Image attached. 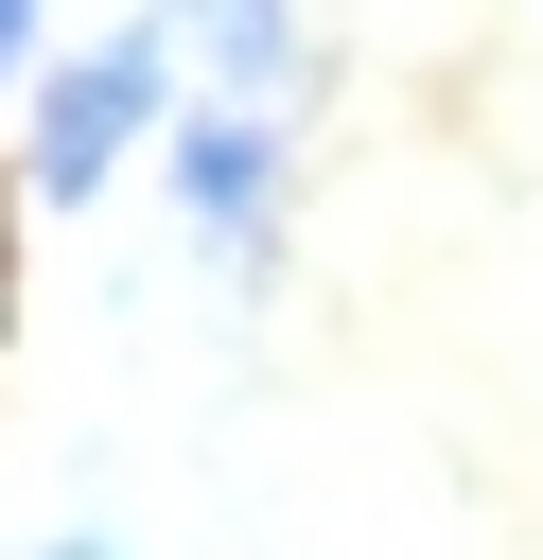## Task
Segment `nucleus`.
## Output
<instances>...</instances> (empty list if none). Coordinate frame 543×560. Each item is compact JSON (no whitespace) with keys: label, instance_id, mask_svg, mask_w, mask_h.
Segmentation results:
<instances>
[{"label":"nucleus","instance_id":"f257e3e1","mask_svg":"<svg viewBox=\"0 0 543 560\" xmlns=\"http://www.w3.org/2000/svg\"><path fill=\"white\" fill-rule=\"evenodd\" d=\"M175 140V35H105V52H70V70H35V105H18V192L35 210H88L123 158H158Z\"/></svg>","mask_w":543,"mask_h":560},{"label":"nucleus","instance_id":"f03ea898","mask_svg":"<svg viewBox=\"0 0 543 560\" xmlns=\"http://www.w3.org/2000/svg\"><path fill=\"white\" fill-rule=\"evenodd\" d=\"M280 105H193L175 140H158V175H175V210L228 245V262H263V228H280Z\"/></svg>","mask_w":543,"mask_h":560},{"label":"nucleus","instance_id":"7ed1b4c3","mask_svg":"<svg viewBox=\"0 0 543 560\" xmlns=\"http://www.w3.org/2000/svg\"><path fill=\"white\" fill-rule=\"evenodd\" d=\"M158 35L210 70V105H280L298 70V0H158Z\"/></svg>","mask_w":543,"mask_h":560},{"label":"nucleus","instance_id":"20e7f679","mask_svg":"<svg viewBox=\"0 0 543 560\" xmlns=\"http://www.w3.org/2000/svg\"><path fill=\"white\" fill-rule=\"evenodd\" d=\"M35 70H53L35 52V0H0V105H35Z\"/></svg>","mask_w":543,"mask_h":560},{"label":"nucleus","instance_id":"39448f33","mask_svg":"<svg viewBox=\"0 0 543 560\" xmlns=\"http://www.w3.org/2000/svg\"><path fill=\"white\" fill-rule=\"evenodd\" d=\"M35 560H123V542H105V525H53V542H35Z\"/></svg>","mask_w":543,"mask_h":560}]
</instances>
